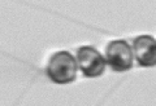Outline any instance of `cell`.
<instances>
[{
  "mask_svg": "<svg viewBox=\"0 0 156 106\" xmlns=\"http://www.w3.org/2000/svg\"><path fill=\"white\" fill-rule=\"evenodd\" d=\"M78 64L73 55L68 51H58L50 57L46 73L53 83L68 84L77 78Z\"/></svg>",
  "mask_w": 156,
  "mask_h": 106,
  "instance_id": "cell-1",
  "label": "cell"
},
{
  "mask_svg": "<svg viewBox=\"0 0 156 106\" xmlns=\"http://www.w3.org/2000/svg\"><path fill=\"white\" fill-rule=\"evenodd\" d=\"M105 60L113 71L122 73L133 67L134 53L125 40H112L105 48Z\"/></svg>",
  "mask_w": 156,
  "mask_h": 106,
  "instance_id": "cell-2",
  "label": "cell"
},
{
  "mask_svg": "<svg viewBox=\"0 0 156 106\" xmlns=\"http://www.w3.org/2000/svg\"><path fill=\"white\" fill-rule=\"evenodd\" d=\"M77 64L82 74L87 78H98L104 73L107 60L91 45H83L77 51Z\"/></svg>",
  "mask_w": 156,
  "mask_h": 106,
  "instance_id": "cell-3",
  "label": "cell"
},
{
  "mask_svg": "<svg viewBox=\"0 0 156 106\" xmlns=\"http://www.w3.org/2000/svg\"><path fill=\"white\" fill-rule=\"evenodd\" d=\"M133 53L140 66H156V39L151 35L136 36L133 41Z\"/></svg>",
  "mask_w": 156,
  "mask_h": 106,
  "instance_id": "cell-4",
  "label": "cell"
}]
</instances>
